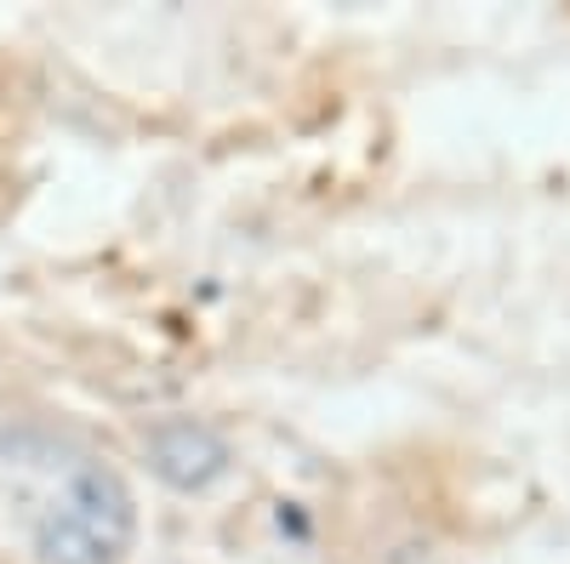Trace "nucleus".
<instances>
[{
    "mask_svg": "<svg viewBox=\"0 0 570 564\" xmlns=\"http://www.w3.org/2000/svg\"><path fill=\"white\" fill-rule=\"evenodd\" d=\"M142 456H149L155 479L195 496V491H212L223 474H228V439L212 428V422H195V416H166L149 428L142 439Z\"/></svg>",
    "mask_w": 570,
    "mask_h": 564,
    "instance_id": "f03ea898",
    "label": "nucleus"
},
{
    "mask_svg": "<svg viewBox=\"0 0 570 564\" xmlns=\"http://www.w3.org/2000/svg\"><path fill=\"white\" fill-rule=\"evenodd\" d=\"M137 536V502L109 462H80L69 491L35 520L40 564H120Z\"/></svg>",
    "mask_w": 570,
    "mask_h": 564,
    "instance_id": "f257e3e1",
    "label": "nucleus"
}]
</instances>
